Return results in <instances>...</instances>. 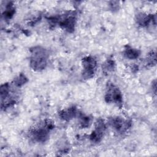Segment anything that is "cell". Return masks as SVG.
<instances>
[{
  "mask_svg": "<svg viewBox=\"0 0 157 157\" xmlns=\"http://www.w3.org/2000/svg\"><path fill=\"white\" fill-rule=\"evenodd\" d=\"M124 53V55L126 58H129L131 59H134L137 58L140 55L139 50L134 49L129 46H127V47L125 48Z\"/></svg>",
  "mask_w": 157,
  "mask_h": 157,
  "instance_id": "cell-8",
  "label": "cell"
},
{
  "mask_svg": "<svg viewBox=\"0 0 157 157\" xmlns=\"http://www.w3.org/2000/svg\"><path fill=\"white\" fill-rule=\"evenodd\" d=\"M15 83L17 86H21V85H23L27 82V79L25 77V76L23 74H20L15 80Z\"/></svg>",
  "mask_w": 157,
  "mask_h": 157,
  "instance_id": "cell-10",
  "label": "cell"
},
{
  "mask_svg": "<svg viewBox=\"0 0 157 157\" xmlns=\"http://www.w3.org/2000/svg\"><path fill=\"white\" fill-rule=\"evenodd\" d=\"M151 20V17L147 15H144L142 13L138 15L137 16V23L142 26L147 25L149 23Z\"/></svg>",
  "mask_w": 157,
  "mask_h": 157,
  "instance_id": "cell-9",
  "label": "cell"
},
{
  "mask_svg": "<svg viewBox=\"0 0 157 157\" xmlns=\"http://www.w3.org/2000/svg\"><path fill=\"white\" fill-rule=\"evenodd\" d=\"M30 64L31 67L36 71L44 69L47 65V53L46 50L40 47H34L31 51Z\"/></svg>",
  "mask_w": 157,
  "mask_h": 157,
  "instance_id": "cell-1",
  "label": "cell"
},
{
  "mask_svg": "<svg viewBox=\"0 0 157 157\" xmlns=\"http://www.w3.org/2000/svg\"><path fill=\"white\" fill-rule=\"evenodd\" d=\"M112 126L119 132H124L130 126L129 122L121 117H116L111 119L110 121Z\"/></svg>",
  "mask_w": 157,
  "mask_h": 157,
  "instance_id": "cell-5",
  "label": "cell"
},
{
  "mask_svg": "<svg viewBox=\"0 0 157 157\" xmlns=\"http://www.w3.org/2000/svg\"><path fill=\"white\" fill-rule=\"evenodd\" d=\"M52 127V123L50 121H45L39 126L33 129L30 134L34 140L37 142H45L48 138L49 131Z\"/></svg>",
  "mask_w": 157,
  "mask_h": 157,
  "instance_id": "cell-2",
  "label": "cell"
},
{
  "mask_svg": "<svg viewBox=\"0 0 157 157\" xmlns=\"http://www.w3.org/2000/svg\"><path fill=\"white\" fill-rule=\"evenodd\" d=\"M105 128V126L104 121L102 120H98L96 124L95 130L93 131L91 135V140L94 142H99L103 136V133L104 132Z\"/></svg>",
  "mask_w": 157,
  "mask_h": 157,
  "instance_id": "cell-6",
  "label": "cell"
},
{
  "mask_svg": "<svg viewBox=\"0 0 157 157\" xmlns=\"http://www.w3.org/2000/svg\"><path fill=\"white\" fill-rule=\"evenodd\" d=\"M76 114V109L74 107L69 108L67 110H63L60 112L59 115L61 118L66 120H69L72 118Z\"/></svg>",
  "mask_w": 157,
  "mask_h": 157,
  "instance_id": "cell-7",
  "label": "cell"
},
{
  "mask_svg": "<svg viewBox=\"0 0 157 157\" xmlns=\"http://www.w3.org/2000/svg\"><path fill=\"white\" fill-rule=\"evenodd\" d=\"M82 65L83 67V75L86 78H89L94 75L96 68V61L93 57L88 56L83 59Z\"/></svg>",
  "mask_w": 157,
  "mask_h": 157,
  "instance_id": "cell-4",
  "label": "cell"
},
{
  "mask_svg": "<svg viewBox=\"0 0 157 157\" xmlns=\"http://www.w3.org/2000/svg\"><path fill=\"white\" fill-rule=\"evenodd\" d=\"M105 99L107 102H113L117 105L122 104V95L118 87L112 83H108Z\"/></svg>",
  "mask_w": 157,
  "mask_h": 157,
  "instance_id": "cell-3",
  "label": "cell"
}]
</instances>
